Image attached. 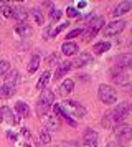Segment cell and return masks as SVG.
Instances as JSON below:
<instances>
[{"label":"cell","mask_w":132,"mask_h":147,"mask_svg":"<svg viewBox=\"0 0 132 147\" xmlns=\"http://www.w3.org/2000/svg\"><path fill=\"white\" fill-rule=\"evenodd\" d=\"M68 25H69V23H61V25H59V27H56V28H55V30H53V36H56V35H58V33H61V32H63V30H65V28L66 27H68Z\"/></svg>","instance_id":"obj_34"},{"label":"cell","mask_w":132,"mask_h":147,"mask_svg":"<svg viewBox=\"0 0 132 147\" xmlns=\"http://www.w3.org/2000/svg\"><path fill=\"white\" fill-rule=\"evenodd\" d=\"M50 78H51V73L50 71H45V73L40 76V80H38V83H36V88L38 89H46V84H48V81H50Z\"/></svg>","instance_id":"obj_20"},{"label":"cell","mask_w":132,"mask_h":147,"mask_svg":"<svg viewBox=\"0 0 132 147\" xmlns=\"http://www.w3.org/2000/svg\"><path fill=\"white\" fill-rule=\"evenodd\" d=\"M0 122H2V119H0Z\"/></svg>","instance_id":"obj_43"},{"label":"cell","mask_w":132,"mask_h":147,"mask_svg":"<svg viewBox=\"0 0 132 147\" xmlns=\"http://www.w3.org/2000/svg\"><path fill=\"white\" fill-rule=\"evenodd\" d=\"M40 66V56L38 55H33L32 60H30V65H28V73H35Z\"/></svg>","instance_id":"obj_26"},{"label":"cell","mask_w":132,"mask_h":147,"mask_svg":"<svg viewBox=\"0 0 132 147\" xmlns=\"http://www.w3.org/2000/svg\"><path fill=\"white\" fill-rule=\"evenodd\" d=\"M53 109H55V113H56V116H59V117H63V119L69 124V126H76V121L71 119V116L66 113L65 109H63V106H59V104H55L53 106Z\"/></svg>","instance_id":"obj_12"},{"label":"cell","mask_w":132,"mask_h":147,"mask_svg":"<svg viewBox=\"0 0 132 147\" xmlns=\"http://www.w3.org/2000/svg\"><path fill=\"white\" fill-rule=\"evenodd\" d=\"M89 63H92V56L88 51H84V53H81L76 58V61H74V66H86V65H89Z\"/></svg>","instance_id":"obj_17"},{"label":"cell","mask_w":132,"mask_h":147,"mask_svg":"<svg viewBox=\"0 0 132 147\" xmlns=\"http://www.w3.org/2000/svg\"><path fill=\"white\" fill-rule=\"evenodd\" d=\"M131 111H132V102H119L109 114H111L112 121H114V124H116V122H122V121L129 116Z\"/></svg>","instance_id":"obj_2"},{"label":"cell","mask_w":132,"mask_h":147,"mask_svg":"<svg viewBox=\"0 0 132 147\" xmlns=\"http://www.w3.org/2000/svg\"><path fill=\"white\" fill-rule=\"evenodd\" d=\"M48 61H50V65H55V63L58 61V55H51V56L48 58Z\"/></svg>","instance_id":"obj_36"},{"label":"cell","mask_w":132,"mask_h":147,"mask_svg":"<svg viewBox=\"0 0 132 147\" xmlns=\"http://www.w3.org/2000/svg\"><path fill=\"white\" fill-rule=\"evenodd\" d=\"M2 13H3V17H5V18H12L13 17V8L10 7V5H8V3H2Z\"/></svg>","instance_id":"obj_29"},{"label":"cell","mask_w":132,"mask_h":147,"mask_svg":"<svg viewBox=\"0 0 132 147\" xmlns=\"http://www.w3.org/2000/svg\"><path fill=\"white\" fill-rule=\"evenodd\" d=\"M25 147H30V146H25Z\"/></svg>","instance_id":"obj_42"},{"label":"cell","mask_w":132,"mask_h":147,"mask_svg":"<svg viewBox=\"0 0 132 147\" xmlns=\"http://www.w3.org/2000/svg\"><path fill=\"white\" fill-rule=\"evenodd\" d=\"M131 8H132V2H122V3H119L117 7L112 10V15L114 17H121V15L127 13Z\"/></svg>","instance_id":"obj_15"},{"label":"cell","mask_w":132,"mask_h":147,"mask_svg":"<svg viewBox=\"0 0 132 147\" xmlns=\"http://www.w3.org/2000/svg\"><path fill=\"white\" fill-rule=\"evenodd\" d=\"M111 76H112V81L117 83V84H127L129 83V76L125 74V71L122 68H119V66L111 69Z\"/></svg>","instance_id":"obj_9"},{"label":"cell","mask_w":132,"mask_h":147,"mask_svg":"<svg viewBox=\"0 0 132 147\" xmlns=\"http://www.w3.org/2000/svg\"><path fill=\"white\" fill-rule=\"evenodd\" d=\"M99 136L96 131L92 129H86L83 134V140H81V147H98Z\"/></svg>","instance_id":"obj_6"},{"label":"cell","mask_w":132,"mask_h":147,"mask_svg":"<svg viewBox=\"0 0 132 147\" xmlns=\"http://www.w3.org/2000/svg\"><path fill=\"white\" fill-rule=\"evenodd\" d=\"M8 69H10V65H8V61L2 60V61H0V76L7 74V73H8Z\"/></svg>","instance_id":"obj_31"},{"label":"cell","mask_w":132,"mask_h":147,"mask_svg":"<svg viewBox=\"0 0 132 147\" xmlns=\"http://www.w3.org/2000/svg\"><path fill=\"white\" fill-rule=\"evenodd\" d=\"M13 17H15L20 23H25L26 17H28V12H26L23 7H17V8H13Z\"/></svg>","instance_id":"obj_18"},{"label":"cell","mask_w":132,"mask_h":147,"mask_svg":"<svg viewBox=\"0 0 132 147\" xmlns=\"http://www.w3.org/2000/svg\"><path fill=\"white\" fill-rule=\"evenodd\" d=\"M102 27H104V18H102V17H96V18H92V20L88 23V28H86V32H83V33H84L86 36H94Z\"/></svg>","instance_id":"obj_8"},{"label":"cell","mask_w":132,"mask_h":147,"mask_svg":"<svg viewBox=\"0 0 132 147\" xmlns=\"http://www.w3.org/2000/svg\"><path fill=\"white\" fill-rule=\"evenodd\" d=\"M79 35H83V28H74V30H71L69 33L66 35V38L71 40V38H76V36H79Z\"/></svg>","instance_id":"obj_32"},{"label":"cell","mask_w":132,"mask_h":147,"mask_svg":"<svg viewBox=\"0 0 132 147\" xmlns=\"http://www.w3.org/2000/svg\"><path fill=\"white\" fill-rule=\"evenodd\" d=\"M131 45H132V41H131Z\"/></svg>","instance_id":"obj_44"},{"label":"cell","mask_w":132,"mask_h":147,"mask_svg":"<svg viewBox=\"0 0 132 147\" xmlns=\"http://www.w3.org/2000/svg\"><path fill=\"white\" fill-rule=\"evenodd\" d=\"M40 142L45 144V146L51 142V136H50V131L48 129H41V132H40Z\"/></svg>","instance_id":"obj_28"},{"label":"cell","mask_w":132,"mask_h":147,"mask_svg":"<svg viewBox=\"0 0 132 147\" xmlns=\"http://www.w3.org/2000/svg\"><path fill=\"white\" fill-rule=\"evenodd\" d=\"M32 17L35 18V22H36L38 25H43V23H45V17H43V13H41L40 8H32Z\"/></svg>","instance_id":"obj_27"},{"label":"cell","mask_w":132,"mask_h":147,"mask_svg":"<svg viewBox=\"0 0 132 147\" xmlns=\"http://www.w3.org/2000/svg\"><path fill=\"white\" fill-rule=\"evenodd\" d=\"M86 5H88L86 2H78V8H84Z\"/></svg>","instance_id":"obj_40"},{"label":"cell","mask_w":132,"mask_h":147,"mask_svg":"<svg viewBox=\"0 0 132 147\" xmlns=\"http://www.w3.org/2000/svg\"><path fill=\"white\" fill-rule=\"evenodd\" d=\"M63 106L68 107L69 111H71L73 116H76V117H84L86 116V107L83 106V104H79L78 101H71V99H68L63 102Z\"/></svg>","instance_id":"obj_7"},{"label":"cell","mask_w":132,"mask_h":147,"mask_svg":"<svg viewBox=\"0 0 132 147\" xmlns=\"http://www.w3.org/2000/svg\"><path fill=\"white\" fill-rule=\"evenodd\" d=\"M53 102H55V94H53V91L43 89L41 91V96H40L38 104H36V114L38 116H46L48 111H50V107L53 106Z\"/></svg>","instance_id":"obj_1"},{"label":"cell","mask_w":132,"mask_h":147,"mask_svg":"<svg viewBox=\"0 0 132 147\" xmlns=\"http://www.w3.org/2000/svg\"><path fill=\"white\" fill-rule=\"evenodd\" d=\"M73 68V63L71 61H63V63H59V66H58V69H56V73H55V80H59V78H63L69 69Z\"/></svg>","instance_id":"obj_14"},{"label":"cell","mask_w":132,"mask_h":147,"mask_svg":"<svg viewBox=\"0 0 132 147\" xmlns=\"http://www.w3.org/2000/svg\"><path fill=\"white\" fill-rule=\"evenodd\" d=\"M102 126H104V127L114 126V121H112V117H111V114H109V113L104 114V117H102Z\"/></svg>","instance_id":"obj_30"},{"label":"cell","mask_w":132,"mask_h":147,"mask_svg":"<svg viewBox=\"0 0 132 147\" xmlns=\"http://www.w3.org/2000/svg\"><path fill=\"white\" fill-rule=\"evenodd\" d=\"M13 93H15V88L8 86V84H0V98L7 99V98H10Z\"/></svg>","instance_id":"obj_23"},{"label":"cell","mask_w":132,"mask_h":147,"mask_svg":"<svg viewBox=\"0 0 132 147\" xmlns=\"http://www.w3.org/2000/svg\"><path fill=\"white\" fill-rule=\"evenodd\" d=\"M50 17H51V20H58L59 17H61V10H58V8H53L51 13H50Z\"/></svg>","instance_id":"obj_35"},{"label":"cell","mask_w":132,"mask_h":147,"mask_svg":"<svg viewBox=\"0 0 132 147\" xmlns=\"http://www.w3.org/2000/svg\"><path fill=\"white\" fill-rule=\"evenodd\" d=\"M124 28H125V22L124 20H114V22L107 23V25L104 27V36H114V35H119Z\"/></svg>","instance_id":"obj_5"},{"label":"cell","mask_w":132,"mask_h":147,"mask_svg":"<svg viewBox=\"0 0 132 147\" xmlns=\"http://www.w3.org/2000/svg\"><path fill=\"white\" fill-rule=\"evenodd\" d=\"M119 68H132V53H122L116 58Z\"/></svg>","instance_id":"obj_11"},{"label":"cell","mask_w":132,"mask_h":147,"mask_svg":"<svg viewBox=\"0 0 132 147\" xmlns=\"http://www.w3.org/2000/svg\"><path fill=\"white\" fill-rule=\"evenodd\" d=\"M66 13H68V17H71V18H74V17H78L79 12L76 7H68L66 8Z\"/></svg>","instance_id":"obj_33"},{"label":"cell","mask_w":132,"mask_h":147,"mask_svg":"<svg viewBox=\"0 0 132 147\" xmlns=\"http://www.w3.org/2000/svg\"><path fill=\"white\" fill-rule=\"evenodd\" d=\"M15 109H17V113H18V116H23V117H26V116H30V107L26 106L25 102H22V101H18V102L15 104Z\"/></svg>","instance_id":"obj_22"},{"label":"cell","mask_w":132,"mask_h":147,"mask_svg":"<svg viewBox=\"0 0 132 147\" xmlns=\"http://www.w3.org/2000/svg\"><path fill=\"white\" fill-rule=\"evenodd\" d=\"M22 132H23V136H25V137H30V136H32V134H30V131H28V129H23Z\"/></svg>","instance_id":"obj_39"},{"label":"cell","mask_w":132,"mask_h":147,"mask_svg":"<svg viewBox=\"0 0 132 147\" xmlns=\"http://www.w3.org/2000/svg\"><path fill=\"white\" fill-rule=\"evenodd\" d=\"M73 89H74V81H73V80H66V81H63V83L59 84L58 94H59V96H68Z\"/></svg>","instance_id":"obj_13"},{"label":"cell","mask_w":132,"mask_h":147,"mask_svg":"<svg viewBox=\"0 0 132 147\" xmlns=\"http://www.w3.org/2000/svg\"><path fill=\"white\" fill-rule=\"evenodd\" d=\"M114 134H116V137H117L119 144L125 146V144L132 139V127L127 126V124H117V126L114 127Z\"/></svg>","instance_id":"obj_4"},{"label":"cell","mask_w":132,"mask_h":147,"mask_svg":"<svg viewBox=\"0 0 132 147\" xmlns=\"http://www.w3.org/2000/svg\"><path fill=\"white\" fill-rule=\"evenodd\" d=\"M15 32H17L20 36H28V35L32 33V28L28 27L26 23H20V25H17V27H15Z\"/></svg>","instance_id":"obj_25"},{"label":"cell","mask_w":132,"mask_h":147,"mask_svg":"<svg viewBox=\"0 0 132 147\" xmlns=\"http://www.w3.org/2000/svg\"><path fill=\"white\" fill-rule=\"evenodd\" d=\"M0 119L7 121V122H10V124H17V122H18V117H15V114L12 113V109L8 106L0 107Z\"/></svg>","instance_id":"obj_10"},{"label":"cell","mask_w":132,"mask_h":147,"mask_svg":"<svg viewBox=\"0 0 132 147\" xmlns=\"http://www.w3.org/2000/svg\"><path fill=\"white\" fill-rule=\"evenodd\" d=\"M18 71L17 69H13V71H8V74H7V83L5 84H8V86L15 88L17 86V83H18Z\"/></svg>","instance_id":"obj_19"},{"label":"cell","mask_w":132,"mask_h":147,"mask_svg":"<svg viewBox=\"0 0 132 147\" xmlns=\"http://www.w3.org/2000/svg\"><path fill=\"white\" fill-rule=\"evenodd\" d=\"M107 147H125V146L119 144V142H109V144H107Z\"/></svg>","instance_id":"obj_37"},{"label":"cell","mask_w":132,"mask_h":147,"mask_svg":"<svg viewBox=\"0 0 132 147\" xmlns=\"http://www.w3.org/2000/svg\"><path fill=\"white\" fill-rule=\"evenodd\" d=\"M7 136H8V139H12V140H17V136H15V134H13L12 131H8V132H7Z\"/></svg>","instance_id":"obj_38"},{"label":"cell","mask_w":132,"mask_h":147,"mask_svg":"<svg viewBox=\"0 0 132 147\" xmlns=\"http://www.w3.org/2000/svg\"><path fill=\"white\" fill-rule=\"evenodd\" d=\"M61 51H63V55H66V56H71V55H74L78 51V45L73 43V41H65V43L61 45Z\"/></svg>","instance_id":"obj_16"},{"label":"cell","mask_w":132,"mask_h":147,"mask_svg":"<svg viewBox=\"0 0 132 147\" xmlns=\"http://www.w3.org/2000/svg\"><path fill=\"white\" fill-rule=\"evenodd\" d=\"M131 91H132V84H131Z\"/></svg>","instance_id":"obj_41"},{"label":"cell","mask_w":132,"mask_h":147,"mask_svg":"<svg viewBox=\"0 0 132 147\" xmlns=\"http://www.w3.org/2000/svg\"><path fill=\"white\" fill-rule=\"evenodd\" d=\"M46 129H48V131H58V129H59V119H58V116H50V117H48Z\"/></svg>","instance_id":"obj_21"},{"label":"cell","mask_w":132,"mask_h":147,"mask_svg":"<svg viewBox=\"0 0 132 147\" xmlns=\"http://www.w3.org/2000/svg\"><path fill=\"white\" fill-rule=\"evenodd\" d=\"M98 96L104 104H112V102L117 101V93H116V89L112 86H109V84H101L99 89H98Z\"/></svg>","instance_id":"obj_3"},{"label":"cell","mask_w":132,"mask_h":147,"mask_svg":"<svg viewBox=\"0 0 132 147\" xmlns=\"http://www.w3.org/2000/svg\"><path fill=\"white\" fill-rule=\"evenodd\" d=\"M109 48H111V43H107V41H101V43H96L92 50H94V53L96 55H102L104 51H107Z\"/></svg>","instance_id":"obj_24"}]
</instances>
